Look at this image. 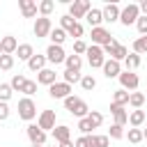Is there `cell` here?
<instances>
[{"label":"cell","instance_id":"obj_4","mask_svg":"<svg viewBox=\"0 0 147 147\" xmlns=\"http://www.w3.org/2000/svg\"><path fill=\"white\" fill-rule=\"evenodd\" d=\"M140 18V5H136V2H129L124 9H122V14H119V23L122 25H136V21Z\"/></svg>","mask_w":147,"mask_h":147},{"label":"cell","instance_id":"obj_48","mask_svg":"<svg viewBox=\"0 0 147 147\" xmlns=\"http://www.w3.org/2000/svg\"><path fill=\"white\" fill-rule=\"evenodd\" d=\"M9 113H11V110H9V106H7L5 101H0V122H5V119L9 117Z\"/></svg>","mask_w":147,"mask_h":147},{"label":"cell","instance_id":"obj_3","mask_svg":"<svg viewBox=\"0 0 147 147\" xmlns=\"http://www.w3.org/2000/svg\"><path fill=\"white\" fill-rule=\"evenodd\" d=\"M18 117H21V119H25L28 124L37 117V103H34L30 96H23V99L18 101Z\"/></svg>","mask_w":147,"mask_h":147},{"label":"cell","instance_id":"obj_11","mask_svg":"<svg viewBox=\"0 0 147 147\" xmlns=\"http://www.w3.org/2000/svg\"><path fill=\"white\" fill-rule=\"evenodd\" d=\"M46 60L51 62V64H62L64 60H67V53H64V48L62 46H55V44H51L48 48H46Z\"/></svg>","mask_w":147,"mask_h":147},{"label":"cell","instance_id":"obj_55","mask_svg":"<svg viewBox=\"0 0 147 147\" xmlns=\"http://www.w3.org/2000/svg\"><path fill=\"white\" fill-rule=\"evenodd\" d=\"M53 147H55V145H53Z\"/></svg>","mask_w":147,"mask_h":147},{"label":"cell","instance_id":"obj_42","mask_svg":"<svg viewBox=\"0 0 147 147\" xmlns=\"http://www.w3.org/2000/svg\"><path fill=\"white\" fill-rule=\"evenodd\" d=\"M67 34H69V37H76V41H78V39H80L83 34H85V28H83L80 23H74V28H71V30H69Z\"/></svg>","mask_w":147,"mask_h":147},{"label":"cell","instance_id":"obj_24","mask_svg":"<svg viewBox=\"0 0 147 147\" xmlns=\"http://www.w3.org/2000/svg\"><path fill=\"white\" fill-rule=\"evenodd\" d=\"M48 39H51V44L62 46V44L67 41V32H64L62 28H53V30H51V34H48Z\"/></svg>","mask_w":147,"mask_h":147},{"label":"cell","instance_id":"obj_27","mask_svg":"<svg viewBox=\"0 0 147 147\" xmlns=\"http://www.w3.org/2000/svg\"><path fill=\"white\" fill-rule=\"evenodd\" d=\"M142 122H145V110H131V113H129V124H131L133 129H140Z\"/></svg>","mask_w":147,"mask_h":147},{"label":"cell","instance_id":"obj_12","mask_svg":"<svg viewBox=\"0 0 147 147\" xmlns=\"http://www.w3.org/2000/svg\"><path fill=\"white\" fill-rule=\"evenodd\" d=\"M37 124L44 131H53L55 129V110H41L37 117Z\"/></svg>","mask_w":147,"mask_h":147},{"label":"cell","instance_id":"obj_28","mask_svg":"<svg viewBox=\"0 0 147 147\" xmlns=\"http://www.w3.org/2000/svg\"><path fill=\"white\" fill-rule=\"evenodd\" d=\"M64 64H67V69H71V71H80V67H83V57H80V55H67Z\"/></svg>","mask_w":147,"mask_h":147},{"label":"cell","instance_id":"obj_23","mask_svg":"<svg viewBox=\"0 0 147 147\" xmlns=\"http://www.w3.org/2000/svg\"><path fill=\"white\" fill-rule=\"evenodd\" d=\"M16 55H18V60H23V62H30V57L34 55V48H32V44H18V48H16Z\"/></svg>","mask_w":147,"mask_h":147},{"label":"cell","instance_id":"obj_9","mask_svg":"<svg viewBox=\"0 0 147 147\" xmlns=\"http://www.w3.org/2000/svg\"><path fill=\"white\" fill-rule=\"evenodd\" d=\"M25 133H28V138H30V145H46V131L44 129H39V124H28L25 126Z\"/></svg>","mask_w":147,"mask_h":147},{"label":"cell","instance_id":"obj_52","mask_svg":"<svg viewBox=\"0 0 147 147\" xmlns=\"http://www.w3.org/2000/svg\"><path fill=\"white\" fill-rule=\"evenodd\" d=\"M30 147H44V145H30Z\"/></svg>","mask_w":147,"mask_h":147},{"label":"cell","instance_id":"obj_6","mask_svg":"<svg viewBox=\"0 0 147 147\" xmlns=\"http://www.w3.org/2000/svg\"><path fill=\"white\" fill-rule=\"evenodd\" d=\"M87 62H90V67L92 69H101L103 67V62H106V53H103V48L101 46H87Z\"/></svg>","mask_w":147,"mask_h":147},{"label":"cell","instance_id":"obj_35","mask_svg":"<svg viewBox=\"0 0 147 147\" xmlns=\"http://www.w3.org/2000/svg\"><path fill=\"white\" fill-rule=\"evenodd\" d=\"M53 9H55V2H53V0H41V2H39V14H41V16L48 18Z\"/></svg>","mask_w":147,"mask_h":147},{"label":"cell","instance_id":"obj_32","mask_svg":"<svg viewBox=\"0 0 147 147\" xmlns=\"http://www.w3.org/2000/svg\"><path fill=\"white\" fill-rule=\"evenodd\" d=\"M25 83H28V78H25L23 74H16V76H11V80H9V85H11V90H18V92H23V87H25Z\"/></svg>","mask_w":147,"mask_h":147},{"label":"cell","instance_id":"obj_45","mask_svg":"<svg viewBox=\"0 0 147 147\" xmlns=\"http://www.w3.org/2000/svg\"><path fill=\"white\" fill-rule=\"evenodd\" d=\"M83 53H87V44H85L83 39L74 41V55H83Z\"/></svg>","mask_w":147,"mask_h":147},{"label":"cell","instance_id":"obj_2","mask_svg":"<svg viewBox=\"0 0 147 147\" xmlns=\"http://www.w3.org/2000/svg\"><path fill=\"white\" fill-rule=\"evenodd\" d=\"M101 48H103V53H106V55H110V60H117V62H124V60H126V55H129V48H126V46H122L115 37H113L106 46H101Z\"/></svg>","mask_w":147,"mask_h":147},{"label":"cell","instance_id":"obj_33","mask_svg":"<svg viewBox=\"0 0 147 147\" xmlns=\"http://www.w3.org/2000/svg\"><path fill=\"white\" fill-rule=\"evenodd\" d=\"M124 136H126L124 126H119V124H110V129H108V138H113V140H122Z\"/></svg>","mask_w":147,"mask_h":147},{"label":"cell","instance_id":"obj_41","mask_svg":"<svg viewBox=\"0 0 147 147\" xmlns=\"http://www.w3.org/2000/svg\"><path fill=\"white\" fill-rule=\"evenodd\" d=\"M74 23H78V21H74L69 14H64V16H60V28L64 30V32H69L71 28H74Z\"/></svg>","mask_w":147,"mask_h":147},{"label":"cell","instance_id":"obj_20","mask_svg":"<svg viewBox=\"0 0 147 147\" xmlns=\"http://www.w3.org/2000/svg\"><path fill=\"white\" fill-rule=\"evenodd\" d=\"M53 138H55L57 145H60V142H67V140H71V129H69L67 124H57V126L53 129Z\"/></svg>","mask_w":147,"mask_h":147},{"label":"cell","instance_id":"obj_31","mask_svg":"<svg viewBox=\"0 0 147 147\" xmlns=\"http://www.w3.org/2000/svg\"><path fill=\"white\" fill-rule=\"evenodd\" d=\"M80 78H83L80 71H71V69H64V71H62V80L69 83V85H71V83H80Z\"/></svg>","mask_w":147,"mask_h":147},{"label":"cell","instance_id":"obj_38","mask_svg":"<svg viewBox=\"0 0 147 147\" xmlns=\"http://www.w3.org/2000/svg\"><path fill=\"white\" fill-rule=\"evenodd\" d=\"M80 87H83V90H87V92H90V90H94V87H96V78H94V76H90V74H87V76H83V78H80Z\"/></svg>","mask_w":147,"mask_h":147},{"label":"cell","instance_id":"obj_7","mask_svg":"<svg viewBox=\"0 0 147 147\" xmlns=\"http://www.w3.org/2000/svg\"><path fill=\"white\" fill-rule=\"evenodd\" d=\"M119 85H122V90H126V92H136L138 85H140V78H138V74L124 69V71L119 74Z\"/></svg>","mask_w":147,"mask_h":147},{"label":"cell","instance_id":"obj_8","mask_svg":"<svg viewBox=\"0 0 147 147\" xmlns=\"http://www.w3.org/2000/svg\"><path fill=\"white\" fill-rule=\"evenodd\" d=\"M48 96L51 99H67V96H71V85L69 83H64V80H57L55 85H51L48 87Z\"/></svg>","mask_w":147,"mask_h":147},{"label":"cell","instance_id":"obj_18","mask_svg":"<svg viewBox=\"0 0 147 147\" xmlns=\"http://www.w3.org/2000/svg\"><path fill=\"white\" fill-rule=\"evenodd\" d=\"M0 48H2V55H14L16 48H18L16 37H14V34H5V37L0 39Z\"/></svg>","mask_w":147,"mask_h":147},{"label":"cell","instance_id":"obj_17","mask_svg":"<svg viewBox=\"0 0 147 147\" xmlns=\"http://www.w3.org/2000/svg\"><path fill=\"white\" fill-rule=\"evenodd\" d=\"M37 83L39 85H46V87H51V85H55L57 83V74H55V69H41L39 74H37Z\"/></svg>","mask_w":147,"mask_h":147},{"label":"cell","instance_id":"obj_10","mask_svg":"<svg viewBox=\"0 0 147 147\" xmlns=\"http://www.w3.org/2000/svg\"><path fill=\"white\" fill-rule=\"evenodd\" d=\"M51 30H53V23H51V18H46V16H39V18L34 21V28H32V32H34V37H37V39H41V37H48V34H51Z\"/></svg>","mask_w":147,"mask_h":147},{"label":"cell","instance_id":"obj_37","mask_svg":"<svg viewBox=\"0 0 147 147\" xmlns=\"http://www.w3.org/2000/svg\"><path fill=\"white\" fill-rule=\"evenodd\" d=\"M14 60L16 55H0V71H9L14 67Z\"/></svg>","mask_w":147,"mask_h":147},{"label":"cell","instance_id":"obj_22","mask_svg":"<svg viewBox=\"0 0 147 147\" xmlns=\"http://www.w3.org/2000/svg\"><path fill=\"white\" fill-rule=\"evenodd\" d=\"M46 62H48V60H46V55H39V53H34V55L30 57V62H28V69L39 74L41 69H46Z\"/></svg>","mask_w":147,"mask_h":147},{"label":"cell","instance_id":"obj_49","mask_svg":"<svg viewBox=\"0 0 147 147\" xmlns=\"http://www.w3.org/2000/svg\"><path fill=\"white\" fill-rule=\"evenodd\" d=\"M140 14H142V16H147V0H142V2H140Z\"/></svg>","mask_w":147,"mask_h":147},{"label":"cell","instance_id":"obj_19","mask_svg":"<svg viewBox=\"0 0 147 147\" xmlns=\"http://www.w3.org/2000/svg\"><path fill=\"white\" fill-rule=\"evenodd\" d=\"M110 113H113V124H119V126H124V124H129V113L124 110V106H115V103H110Z\"/></svg>","mask_w":147,"mask_h":147},{"label":"cell","instance_id":"obj_16","mask_svg":"<svg viewBox=\"0 0 147 147\" xmlns=\"http://www.w3.org/2000/svg\"><path fill=\"white\" fill-rule=\"evenodd\" d=\"M101 69H103V76H106V78H119V74H122V62H117V60H106Z\"/></svg>","mask_w":147,"mask_h":147},{"label":"cell","instance_id":"obj_1","mask_svg":"<svg viewBox=\"0 0 147 147\" xmlns=\"http://www.w3.org/2000/svg\"><path fill=\"white\" fill-rule=\"evenodd\" d=\"M62 103H64V110H69V113H71V115H76L78 119H85V117L90 115V106H87L83 99L74 96V94H71V96H67Z\"/></svg>","mask_w":147,"mask_h":147},{"label":"cell","instance_id":"obj_29","mask_svg":"<svg viewBox=\"0 0 147 147\" xmlns=\"http://www.w3.org/2000/svg\"><path fill=\"white\" fill-rule=\"evenodd\" d=\"M124 67H126V71L138 69V67H140V55H138V53H129L126 60H124Z\"/></svg>","mask_w":147,"mask_h":147},{"label":"cell","instance_id":"obj_14","mask_svg":"<svg viewBox=\"0 0 147 147\" xmlns=\"http://www.w3.org/2000/svg\"><path fill=\"white\" fill-rule=\"evenodd\" d=\"M18 9H21L23 18H34L39 11V5L34 0H18Z\"/></svg>","mask_w":147,"mask_h":147},{"label":"cell","instance_id":"obj_21","mask_svg":"<svg viewBox=\"0 0 147 147\" xmlns=\"http://www.w3.org/2000/svg\"><path fill=\"white\" fill-rule=\"evenodd\" d=\"M85 21H87L92 28H101V23H103V11H101V9H96V7H92V9L87 11Z\"/></svg>","mask_w":147,"mask_h":147},{"label":"cell","instance_id":"obj_34","mask_svg":"<svg viewBox=\"0 0 147 147\" xmlns=\"http://www.w3.org/2000/svg\"><path fill=\"white\" fill-rule=\"evenodd\" d=\"M87 122L92 124V129H99V126L103 124V115H101L99 110H90V115H87Z\"/></svg>","mask_w":147,"mask_h":147},{"label":"cell","instance_id":"obj_44","mask_svg":"<svg viewBox=\"0 0 147 147\" xmlns=\"http://www.w3.org/2000/svg\"><path fill=\"white\" fill-rule=\"evenodd\" d=\"M136 28H138L140 37H145V34H147V16H142V14H140V18L136 21Z\"/></svg>","mask_w":147,"mask_h":147},{"label":"cell","instance_id":"obj_50","mask_svg":"<svg viewBox=\"0 0 147 147\" xmlns=\"http://www.w3.org/2000/svg\"><path fill=\"white\" fill-rule=\"evenodd\" d=\"M60 147H76V145H74L71 140H67V142H60Z\"/></svg>","mask_w":147,"mask_h":147},{"label":"cell","instance_id":"obj_5","mask_svg":"<svg viewBox=\"0 0 147 147\" xmlns=\"http://www.w3.org/2000/svg\"><path fill=\"white\" fill-rule=\"evenodd\" d=\"M90 9H92V2H90V0H74V2H69V16H71L74 21L85 18Z\"/></svg>","mask_w":147,"mask_h":147},{"label":"cell","instance_id":"obj_46","mask_svg":"<svg viewBox=\"0 0 147 147\" xmlns=\"http://www.w3.org/2000/svg\"><path fill=\"white\" fill-rule=\"evenodd\" d=\"M34 92H37V80H28V83H25V87H23V94L32 99V94H34Z\"/></svg>","mask_w":147,"mask_h":147},{"label":"cell","instance_id":"obj_40","mask_svg":"<svg viewBox=\"0 0 147 147\" xmlns=\"http://www.w3.org/2000/svg\"><path fill=\"white\" fill-rule=\"evenodd\" d=\"M90 138H92V147H108L110 145V138L108 136H94L92 133Z\"/></svg>","mask_w":147,"mask_h":147},{"label":"cell","instance_id":"obj_15","mask_svg":"<svg viewBox=\"0 0 147 147\" xmlns=\"http://www.w3.org/2000/svg\"><path fill=\"white\" fill-rule=\"evenodd\" d=\"M101 11H103V21H106V23H115V21H119V14H122V9H119L117 2H108Z\"/></svg>","mask_w":147,"mask_h":147},{"label":"cell","instance_id":"obj_36","mask_svg":"<svg viewBox=\"0 0 147 147\" xmlns=\"http://www.w3.org/2000/svg\"><path fill=\"white\" fill-rule=\"evenodd\" d=\"M133 53H138V55L147 53V34H145V37H138V39L133 41Z\"/></svg>","mask_w":147,"mask_h":147},{"label":"cell","instance_id":"obj_39","mask_svg":"<svg viewBox=\"0 0 147 147\" xmlns=\"http://www.w3.org/2000/svg\"><path fill=\"white\" fill-rule=\"evenodd\" d=\"M11 92H14V90H11V85H9V83H0V101H5V103H7V101L11 99Z\"/></svg>","mask_w":147,"mask_h":147},{"label":"cell","instance_id":"obj_43","mask_svg":"<svg viewBox=\"0 0 147 147\" xmlns=\"http://www.w3.org/2000/svg\"><path fill=\"white\" fill-rule=\"evenodd\" d=\"M78 131H80L83 136H92V124L87 122V117H85V119H78Z\"/></svg>","mask_w":147,"mask_h":147},{"label":"cell","instance_id":"obj_25","mask_svg":"<svg viewBox=\"0 0 147 147\" xmlns=\"http://www.w3.org/2000/svg\"><path fill=\"white\" fill-rule=\"evenodd\" d=\"M129 96H131V92H126V90H115L113 92V103L115 106H129Z\"/></svg>","mask_w":147,"mask_h":147},{"label":"cell","instance_id":"obj_54","mask_svg":"<svg viewBox=\"0 0 147 147\" xmlns=\"http://www.w3.org/2000/svg\"><path fill=\"white\" fill-rule=\"evenodd\" d=\"M145 96H147V94H145Z\"/></svg>","mask_w":147,"mask_h":147},{"label":"cell","instance_id":"obj_30","mask_svg":"<svg viewBox=\"0 0 147 147\" xmlns=\"http://www.w3.org/2000/svg\"><path fill=\"white\" fill-rule=\"evenodd\" d=\"M124 138H129V142H133V145H138V142H142V140H145L142 129H133V126L126 131V136H124Z\"/></svg>","mask_w":147,"mask_h":147},{"label":"cell","instance_id":"obj_26","mask_svg":"<svg viewBox=\"0 0 147 147\" xmlns=\"http://www.w3.org/2000/svg\"><path fill=\"white\" fill-rule=\"evenodd\" d=\"M145 101H147V96H145L142 92H131V96H129V106H131L133 110H140Z\"/></svg>","mask_w":147,"mask_h":147},{"label":"cell","instance_id":"obj_53","mask_svg":"<svg viewBox=\"0 0 147 147\" xmlns=\"http://www.w3.org/2000/svg\"><path fill=\"white\" fill-rule=\"evenodd\" d=\"M0 39H2V37H0ZM0 55H2V48H0Z\"/></svg>","mask_w":147,"mask_h":147},{"label":"cell","instance_id":"obj_13","mask_svg":"<svg viewBox=\"0 0 147 147\" xmlns=\"http://www.w3.org/2000/svg\"><path fill=\"white\" fill-rule=\"evenodd\" d=\"M113 39V34L101 25V28H92V44L94 46H106L108 41Z\"/></svg>","mask_w":147,"mask_h":147},{"label":"cell","instance_id":"obj_47","mask_svg":"<svg viewBox=\"0 0 147 147\" xmlns=\"http://www.w3.org/2000/svg\"><path fill=\"white\" fill-rule=\"evenodd\" d=\"M74 145H76V147H92V138H90V136H80Z\"/></svg>","mask_w":147,"mask_h":147},{"label":"cell","instance_id":"obj_51","mask_svg":"<svg viewBox=\"0 0 147 147\" xmlns=\"http://www.w3.org/2000/svg\"><path fill=\"white\" fill-rule=\"evenodd\" d=\"M142 136H145V140H147V129H142Z\"/></svg>","mask_w":147,"mask_h":147}]
</instances>
